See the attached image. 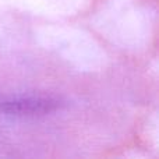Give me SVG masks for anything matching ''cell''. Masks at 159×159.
<instances>
[{"label":"cell","mask_w":159,"mask_h":159,"mask_svg":"<svg viewBox=\"0 0 159 159\" xmlns=\"http://www.w3.org/2000/svg\"><path fill=\"white\" fill-rule=\"evenodd\" d=\"M57 106V102L52 99H22V101L4 102L0 109L3 112L14 115H41V113L53 112Z\"/></svg>","instance_id":"6da1fadb"}]
</instances>
